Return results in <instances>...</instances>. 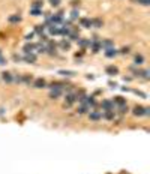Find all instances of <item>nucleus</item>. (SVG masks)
<instances>
[{"label": "nucleus", "instance_id": "1", "mask_svg": "<svg viewBox=\"0 0 150 174\" xmlns=\"http://www.w3.org/2000/svg\"><path fill=\"white\" fill-rule=\"evenodd\" d=\"M74 102H77V96H75V93H68L66 95V98H65V108H66V107H71Z\"/></svg>", "mask_w": 150, "mask_h": 174}, {"label": "nucleus", "instance_id": "2", "mask_svg": "<svg viewBox=\"0 0 150 174\" xmlns=\"http://www.w3.org/2000/svg\"><path fill=\"white\" fill-rule=\"evenodd\" d=\"M101 107L104 111H110V110H114V102L111 101V99H104V101L101 102Z\"/></svg>", "mask_w": 150, "mask_h": 174}, {"label": "nucleus", "instance_id": "3", "mask_svg": "<svg viewBox=\"0 0 150 174\" xmlns=\"http://www.w3.org/2000/svg\"><path fill=\"white\" fill-rule=\"evenodd\" d=\"M47 53H48L50 56H56L57 54V45L53 41H48V44H47Z\"/></svg>", "mask_w": 150, "mask_h": 174}, {"label": "nucleus", "instance_id": "4", "mask_svg": "<svg viewBox=\"0 0 150 174\" xmlns=\"http://www.w3.org/2000/svg\"><path fill=\"white\" fill-rule=\"evenodd\" d=\"M90 50H92L93 53H99L101 51V48H102V47H101V41H98V39H95V41H90Z\"/></svg>", "mask_w": 150, "mask_h": 174}, {"label": "nucleus", "instance_id": "5", "mask_svg": "<svg viewBox=\"0 0 150 174\" xmlns=\"http://www.w3.org/2000/svg\"><path fill=\"white\" fill-rule=\"evenodd\" d=\"M33 87L35 89H44V87H47V81L44 78H36L33 81Z\"/></svg>", "mask_w": 150, "mask_h": 174}, {"label": "nucleus", "instance_id": "6", "mask_svg": "<svg viewBox=\"0 0 150 174\" xmlns=\"http://www.w3.org/2000/svg\"><path fill=\"white\" fill-rule=\"evenodd\" d=\"M132 114H134V116H137V117L144 116V107H141V105H135V107H134V110H132Z\"/></svg>", "mask_w": 150, "mask_h": 174}, {"label": "nucleus", "instance_id": "7", "mask_svg": "<svg viewBox=\"0 0 150 174\" xmlns=\"http://www.w3.org/2000/svg\"><path fill=\"white\" fill-rule=\"evenodd\" d=\"M89 119L93 120V122H98V120L102 119V113L101 111H90L89 113Z\"/></svg>", "mask_w": 150, "mask_h": 174}, {"label": "nucleus", "instance_id": "8", "mask_svg": "<svg viewBox=\"0 0 150 174\" xmlns=\"http://www.w3.org/2000/svg\"><path fill=\"white\" fill-rule=\"evenodd\" d=\"M47 29H48V33H50V35H53V36L60 35V27H57L56 24H50Z\"/></svg>", "mask_w": 150, "mask_h": 174}, {"label": "nucleus", "instance_id": "9", "mask_svg": "<svg viewBox=\"0 0 150 174\" xmlns=\"http://www.w3.org/2000/svg\"><path fill=\"white\" fill-rule=\"evenodd\" d=\"M23 60L27 63H36V54L35 53H27V54L23 57Z\"/></svg>", "mask_w": 150, "mask_h": 174}, {"label": "nucleus", "instance_id": "10", "mask_svg": "<svg viewBox=\"0 0 150 174\" xmlns=\"http://www.w3.org/2000/svg\"><path fill=\"white\" fill-rule=\"evenodd\" d=\"M80 26L84 29H90L92 27V20L90 18H80Z\"/></svg>", "mask_w": 150, "mask_h": 174}, {"label": "nucleus", "instance_id": "11", "mask_svg": "<svg viewBox=\"0 0 150 174\" xmlns=\"http://www.w3.org/2000/svg\"><path fill=\"white\" fill-rule=\"evenodd\" d=\"M62 96V90L60 89H51L50 90V99H59Z\"/></svg>", "mask_w": 150, "mask_h": 174}, {"label": "nucleus", "instance_id": "12", "mask_svg": "<svg viewBox=\"0 0 150 174\" xmlns=\"http://www.w3.org/2000/svg\"><path fill=\"white\" fill-rule=\"evenodd\" d=\"M105 72L108 74V75H117V74H119V68H117V66H114V65L107 66V68H105Z\"/></svg>", "mask_w": 150, "mask_h": 174}, {"label": "nucleus", "instance_id": "13", "mask_svg": "<svg viewBox=\"0 0 150 174\" xmlns=\"http://www.w3.org/2000/svg\"><path fill=\"white\" fill-rule=\"evenodd\" d=\"M117 54H119V51H117L114 47L113 48H108V50H105V56L108 57V59H113V57H116Z\"/></svg>", "mask_w": 150, "mask_h": 174}, {"label": "nucleus", "instance_id": "14", "mask_svg": "<svg viewBox=\"0 0 150 174\" xmlns=\"http://www.w3.org/2000/svg\"><path fill=\"white\" fill-rule=\"evenodd\" d=\"M24 53L27 54V53H33L35 50H36V44H32V42H29V44H26L24 45Z\"/></svg>", "mask_w": 150, "mask_h": 174}, {"label": "nucleus", "instance_id": "15", "mask_svg": "<svg viewBox=\"0 0 150 174\" xmlns=\"http://www.w3.org/2000/svg\"><path fill=\"white\" fill-rule=\"evenodd\" d=\"M2 78H3L5 83H12V81H14V75H12L11 72H3L2 74Z\"/></svg>", "mask_w": 150, "mask_h": 174}, {"label": "nucleus", "instance_id": "16", "mask_svg": "<svg viewBox=\"0 0 150 174\" xmlns=\"http://www.w3.org/2000/svg\"><path fill=\"white\" fill-rule=\"evenodd\" d=\"M113 45H114V42L111 41V39H105V41H102V42H101V47H102L104 50L113 48Z\"/></svg>", "mask_w": 150, "mask_h": 174}, {"label": "nucleus", "instance_id": "17", "mask_svg": "<svg viewBox=\"0 0 150 174\" xmlns=\"http://www.w3.org/2000/svg\"><path fill=\"white\" fill-rule=\"evenodd\" d=\"M48 87H50V89H60V90H62V87H66V84H65V83H60V81H53Z\"/></svg>", "mask_w": 150, "mask_h": 174}, {"label": "nucleus", "instance_id": "18", "mask_svg": "<svg viewBox=\"0 0 150 174\" xmlns=\"http://www.w3.org/2000/svg\"><path fill=\"white\" fill-rule=\"evenodd\" d=\"M102 26H104L102 20H99V18H93V20H92V27H95V29H101Z\"/></svg>", "mask_w": 150, "mask_h": 174}, {"label": "nucleus", "instance_id": "19", "mask_svg": "<svg viewBox=\"0 0 150 174\" xmlns=\"http://www.w3.org/2000/svg\"><path fill=\"white\" fill-rule=\"evenodd\" d=\"M59 47L63 50V51H66V50H71V42L69 41H66V39H63V41L59 44Z\"/></svg>", "mask_w": 150, "mask_h": 174}, {"label": "nucleus", "instance_id": "20", "mask_svg": "<svg viewBox=\"0 0 150 174\" xmlns=\"http://www.w3.org/2000/svg\"><path fill=\"white\" fill-rule=\"evenodd\" d=\"M102 117H105L107 120H113V119L116 117V111H114V110L105 111V113H104V116H102Z\"/></svg>", "mask_w": 150, "mask_h": 174}, {"label": "nucleus", "instance_id": "21", "mask_svg": "<svg viewBox=\"0 0 150 174\" xmlns=\"http://www.w3.org/2000/svg\"><path fill=\"white\" fill-rule=\"evenodd\" d=\"M35 51H38L39 54H44V53H47V45L45 44H36V50Z\"/></svg>", "mask_w": 150, "mask_h": 174}, {"label": "nucleus", "instance_id": "22", "mask_svg": "<svg viewBox=\"0 0 150 174\" xmlns=\"http://www.w3.org/2000/svg\"><path fill=\"white\" fill-rule=\"evenodd\" d=\"M78 45L81 47V48H87V47L90 45V39H78Z\"/></svg>", "mask_w": 150, "mask_h": 174}, {"label": "nucleus", "instance_id": "23", "mask_svg": "<svg viewBox=\"0 0 150 174\" xmlns=\"http://www.w3.org/2000/svg\"><path fill=\"white\" fill-rule=\"evenodd\" d=\"M114 104H117V105H126V101H125V98H122V96H116L114 98V101H113Z\"/></svg>", "mask_w": 150, "mask_h": 174}, {"label": "nucleus", "instance_id": "24", "mask_svg": "<svg viewBox=\"0 0 150 174\" xmlns=\"http://www.w3.org/2000/svg\"><path fill=\"white\" fill-rule=\"evenodd\" d=\"M134 62H135V65H137V66H140V65L144 63V57H143L141 54H137V56H135V59H134Z\"/></svg>", "mask_w": 150, "mask_h": 174}, {"label": "nucleus", "instance_id": "25", "mask_svg": "<svg viewBox=\"0 0 150 174\" xmlns=\"http://www.w3.org/2000/svg\"><path fill=\"white\" fill-rule=\"evenodd\" d=\"M21 81H24L26 84H30L32 81H33V77L29 75V74H26V75H23V77H21Z\"/></svg>", "mask_w": 150, "mask_h": 174}, {"label": "nucleus", "instance_id": "26", "mask_svg": "<svg viewBox=\"0 0 150 174\" xmlns=\"http://www.w3.org/2000/svg\"><path fill=\"white\" fill-rule=\"evenodd\" d=\"M8 21L12 23V24H14V23H20V21H21V17H20V15H11L8 18Z\"/></svg>", "mask_w": 150, "mask_h": 174}, {"label": "nucleus", "instance_id": "27", "mask_svg": "<svg viewBox=\"0 0 150 174\" xmlns=\"http://www.w3.org/2000/svg\"><path fill=\"white\" fill-rule=\"evenodd\" d=\"M89 110H90V108H89V107H87L86 104H81V107L78 108V114H86V113H87Z\"/></svg>", "mask_w": 150, "mask_h": 174}, {"label": "nucleus", "instance_id": "28", "mask_svg": "<svg viewBox=\"0 0 150 174\" xmlns=\"http://www.w3.org/2000/svg\"><path fill=\"white\" fill-rule=\"evenodd\" d=\"M59 74H60V75H65V77H74V75H77L74 71H59Z\"/></svg>", "mask_w": 150, "mask_h": 174}, {"label": "nucleus", "instance_id": "29", "mask_svg": "<svg viewBox=\"0 0 150 174\" xmlns=\"http://www.w3.org/2000/svg\"><path fill=\"white\" fill-rule=\"evenodd\" d=\"M68 38L72 39V41H78V39H80V35H78V32H71Z\"/></svg>", "mask_w": 150, "mask_h": 174}, {"label": "nucleus", "instance_id": "30", "mask_svg": "<svg viewBox=\"0 0 150 174\" xmlns=\"http://www.w3.org/2000/svg\"><path fill=\"white\" fill-rule=\"evenodd\" d=\"M39 36H42L44 35V32H45V26H36V30H35Z\"/></svg>", "mask_w": 150, "mask_h": 174}, {"label": "nucleus", "instance_id": "31", "mask_svg": "<svg viewBox=\"0 0 150 174\" xmlns=\"http://www.w3.org/2000/svg\"><path fill=\"white\" fill-rule=\"evenodd\" d=\"M69 33H71V29L69 27H63V29H60V35L62 36H69Z\"/></svg>", "mask_w": 150, "mask_h": 174}, {"label": "nucleus", "instance_id": "32", "mask_svg": "<svg viewBox=\"0 0 150 174\" xmlns=\"http://www.w3.org/2000/svg\"><path fill=\"white\" fill-rule=\"evenodd\" d=\"M128 111H129L128 105H120V107H119V113H120V114H126Z\"/></svg>", "mask_w": 150, "mask_h": 174}, {"label": "nucleus", "instance_id": "33", "mask_svg": "<svg viewBox=\"0 0 150 174\" xmlns=\"http://www.w3.org/2000/svg\"><path fill=\"white\" fill-rule=\"evenodd\" d=\"M39 8H42V2H33V5H32V9H39Z\"/></svg>", "mask_w": 150, "mask_h": 174}, {"label": "nucleus", "instance_id": "34", "mask_svg": "<svg viewBox=\"0 0 150 174\" xmlns=\"http://www.w3.org/2000/svg\"><path fill=\"white\" fill-rule=\"evenodd\" d=\"M30 14L35 15V17H38V15L42 14V11H41V9H30Z\"/></svg>", "mask_w": 150, "mask_h": 174}, {"label": "nucleus", "instance_id": "35", "mask_svg": "<svg viewBox=\"0 0 150 174\" xmlns=\"http://www.w3.org/2000/svg\"><path fill=\"white\" fill-rule=\"evenodd\" d=\"M50 5L53 6V8H56V6L60 5V0H50Z\"/></svg>", "mask_w": 150, "mask_h": 174}, {"label": "nucleus", "instance_id": "36", "mask_svg": "<svg viewBox=\"0 0 150 174\" xmlns=\"http://www.w3.org/2000/svg\"><path fill=\"white\" fill-rule=\"evenodd\" d=\"M140 5H143V6H149L150 5V0H137Z\"/></svg>", "mask_w": 150, "mask_h": 174}, {"label": "nucleus", "instance_id": "37", "mask_svg": "<svg viewBox=\"0 0 150 174\" xmlns=\"http://www.w3.org/2000/svg\"><path fill=\"white\" fill-rule=\"evenodd\" d=\"M71 18H72V20H77V18H78V11H77V9L72 11V15H71Z\"/></svg>", "mask_w": 150, "mask_h": 174}, {"label": "nucleus", "instance_id": "38", "mask_svg": "<svg viewBox=\"0 0 150 174\" xmlns=\"http://www.w3.org/2000/svg\"><path fill=\"white\" fill-rule=\"evenodd\" d=\"M119 53H120V54H128V53H129V48H128V47H125V48H122Z\"/></svg>", "mask_w": 150, "mask_h": 174}, {"label": "nucleus", "instance_id": "39", "mask_svg": "<svg viewBox=\"0 0 150 174\" xmlns=\"http://www.w3.org/2000/svg\"><path fill=\"white\" fill-rule=\"evenodd\" d=\"M2 65H6V59L0 54V66H2Z\"/></svg>", "mask_w": 150, "mask_h": 174}, {"label": "nucleus", "instance_id": "40", "mask_svg": "<svg viewBox=\"0 0 150 174\" xmlns=\"http://www.w3.org/2000/svg\"><path fill=\"white\" fill-rule=\"evenodd\" d=\"M144 116H150V108L147 107V108H144Z\"/></svg>", "mask_w": 150, "mask_h": 174}, {"label": "nucleus", "instance_id": "41", "mask_svg": "<svg viewBox=\"0 0 150 174\" xmlns=\"http://www.w3.org/2000/svg\"><path fill=\"white\" fill-rule=\"evenodd\" d=\"M78 5H80V0H74V2H72V6H74V8H77Z\"/></svg>", "mask_w": 150, "mask_h": 174}, {"label": "nucleus", "instance_id": "42", "mask_svg": "<svg viewBox=\"0 0 150 174\" xmlns=\"http://www.w3.org/2000/svg\"><path fill=\"white\" fill-rule=\"evenodd\" d=\"M14 81L15 83H21V77H14Z\"/></svg>", "mask_w": 150, "mask_h": 174}, {"label": "nucleus", "instance_id": "43", "mask_svg": "<svg viewBox=\"0 0 150 174\" xmlns=\"http://www.w3.org/2000/svg\"><path fill=\"white\" fill-rule=\"evenodd\" d=\"M14 60H15V62H20V60H21V57L17 56V54H14Z\"/></svg>", "mask_w": 150, "mask_h": 174}, {"label": "nucleus", "instance_id": "44", "mask_svg": "<svg viewBox=\"0 0 150 174\" xmlns=\"http://www.w3.org/2000/svg\"><path fill=\"white\" fill-rule=\"evenodd\" d=\"M32 38H33V33H30V35H27V36H26V39H27V41H30Z\"/></svg>", "mask_w": 150, "mask_h": 174}, {"label": "nucleus", "instance_id": "45", "mask_svg": "<svg viewBox=\"0 0 150 174\" xmlns=\"http://www.w3.org/2000/svg\"><path fill=\"white\" fill-rule=\"evenodd\" d=\"M3 113H5V110H3V108H0V116H2Z\"/></svg>", "mask_w": 150, "mask_h": 174}]
</instances>
